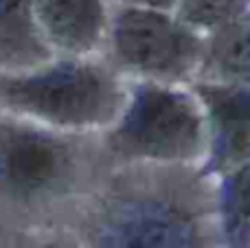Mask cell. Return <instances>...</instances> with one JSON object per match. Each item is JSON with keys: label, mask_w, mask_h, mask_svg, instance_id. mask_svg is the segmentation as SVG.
Returning a JSON list of instances; mask_svg holds the SVG:
<instances>
[{"label": "cell", "mask_w": 250, "mask_h": 248, "mask_svg": "<svg viewBox=\"0 0 250 248\" xmlns=\"http://www.w3.org/2000/svg\"><path fill=\"white\" fill-rule=\"evenodd\" d=\"M77 220L92 246H207L220 240L215 178L185 165L110 167Z\"/></svg>", "instance_id": "6da1fadb"}, {"label": "cell", "mask_w": 250, "mask_h": 248, "mask_svg": "<svg viewBox=\"0 0 250 248\" xmlns=\"http://www.w3.org/2000/svg\"><path fill=\"white\" fill-rule=\"evenodd\" d=\"M110 171L99 132H62L0 112V207L42 220L83 207Z\"/></svg>", "instance_id": "7a4b0ae2"}, {"label": "cell", "mask_w": 250, "mask_h": 248, "mask_svg": "<svg viewBox=\"0 0 250 248\" xmlns=\"http://www.w3.org/2000/svg\"><path fill=\"white\" fill-rule=\"evenodd\" d=\"M127 88L104 57L57 55L24 73H0V112L62 132H104L121 114Z\"/></svg>", "instance_id": "3957f363"}, {"label": "cell", "mask_w": 250, "mask_h": 248, "mask_svg": "<svg viewBox=\"0 0 250 248\" xmlns=\"http://www.w3.org/2000/svg\"><path fill=\"white\" fill-rule=\"evenodd\" d=\"M110 167H202L208 152L204 105L189 86L134 79L119 119L99 132Z\"/></svg>", "instance_id": "277c9868"}, {"label": "cell", "mask_w": 250, "mask_h": 248, "mask_svg": "<svg viewBox=\"0 0 250 248\" xmlns=\"http://www.w3.org/2000/svg\"><path fill=\"white\" fill-rule=\"evenodd\" d=\"M104 60L125 79L191 83L198 77L204 35L173 11L112 2Z\"/></svg>", "instance_id": "5b68a950"}, {"label": "cell", "mask_w": 250, "mask_h": 248, "mask_svg": "<svg viewBox=\"0 0 250 248\" xmlns=\"http://www.w3.org/2000/svg\"><path fill=\"white\" fill-rule=\"evenodd\" d=\"M207 114L208 152L202 171L208 178L250 163V88L248 83L191 82Z\"/></svg>", "instance_id": "8992f818"}, {"label": "cell", "mask_w": 250, "mask_h": 248, "mask_svg": "<svg viewBox=\"0 0 250 248\" xmlns=\"http://www.w3.org/2000/svg\"><path fill=\"white\" fill-rule=\"evenodd\" d=\"M38 24L55 55H101L110 24V0H31Z\"/></svg>", "instance_id": "52a82bcc"}, {"label": "cell", "mask_w": 250, "mask_h": 248, "mask_svg": "<svg viewBox=\"0 0 250 248\" xmlns=\"http://www.w3.org/2000/svg\"><path fill=\"white\" fill-rule=\"evenodd\" d=\"M31 0H0V73H24L55 60Z\"/></svg>", "instance_id": "ba28073f"}, {"label": "cell", "mask_w": 250, "mask_h": 248, "mask_svg": "<svg viewBox=\"0 0 250 248\" xmlns=\"http://www.w3.org/2000/svg\"><path fill=\"white\" fill-rule=\"evenodd\" d=\"M250 13L204 35V53L193 82L250 83Z\"/></svg>", "instance_id": "9c48e42d"}, {"label": "cell", "mask_w": 250, "mask_h": 248, "mask_svg": "<svg viewBox=\"0 0 250 248\" xmlns=\"http://www.w3.org/2000/svg\"><path fill=\"white\" fill-rule=\"evenodd\" d=\"M215 211L220 240L229 246L250 244V163L217 176Z\"/></svg>", "instance_id": "30bf717a"}, {"label": "cell", "mask_w": 250, "mask_h": 248, "mask_svg": "<svg viewBox=\"0 0 250 248\" xmlns=\"http://www.w3.org/2000/svg\"><path fill=\"white\" fill-rule=\"evenodd\" d=\"M178 18L202 35L250 13V0H178Z\"/></svg>", "instance_id": "8fae6325"}, {"label": "cell", "mask_w": 250, "mask_h": 248, "mask_svg": "<svg viewBox=\"0 0 250 248\" xmlns=\"http://www.w3.org/2000/svg\"><path fill=\"white\" fill-rule=\"evenodd\" d=\"M110 2L136 4V7H151V9H163V11H173L178 0H110Z\"/></svg>", "instance_id": "7c38bea8"}]
</instances>
